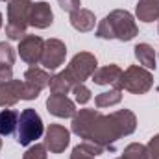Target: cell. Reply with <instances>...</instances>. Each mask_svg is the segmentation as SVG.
Listing matches in <instances>:
<instances>
[{"mask_svg":"<svg viewBox=\"0 0 159 159\" xmlns=\"http://www.w3.org/2000/svg\"><path fill=\"white\" fill-rule=\"evenodd\" d=\"M135 128H137V117L129 109H119V111L109 113V115L100 113L96 117V120L93 122V126H91V129L83 141L98 143L106 150L113 152L115 143L122 137L131 135L135 131Z\"/></svg>","mask_w":159,"mask_h":159,"instance_id":"obj_1","label":"cell"},{"mask_svg":"<svg viewBox=\"0 0 159 159\" xmlns=\"http://www.w3.org/2000/svg\"><path fill=\"white\" fill-rule=\"evenodd\" d=\"M137 34H139L137 22H135L133 15L126 9H113L96 26V37L98 39H117L126 43V41H131Z\"/></svg>","mask_w":159,"mask_h":159,"instance_id":"obj_2","label":"cell"},{"mask_svg":"<svg viewBox=\"0 0 159 159\" xmlns=\"http://www.w3.org/2000/svg\"><path fill=\"white\" fill-rule=\"evenodd\" d=\"M32 0H9L7 2V24H6V35L11 41H20L26 35V30L30 26V7Z\"/></svg>","mask_w":159,"mask_h":159,"instance_id":"obj_3","label":"cell"},{"mask_svg":"<svg viewBox=\"0 0 159 159\" xmlns=\"http://www.w3.org/2000/svg\"><path fill=\"white\" fill-rule=\"evenodd\" d=\"M43 133H44V126L39 113L32 107L22 109L17 124V143L20 146H30L43 137Z\"/></svg>","mask_w":159,"mask_h":159,"instance_id":"obj_4","label":"cell"},{"mask_svg":"<svg viewBox=\"0 0 159 159\" xmlns=\"http://www.w3.org/2000/svg\"><path fill=\"white\" fill-rule=\"evenodd\" d=\"M154 87V76L148 69L141 65L128 67L120 76V91H128L131 94H146Z\"/></svg>","mask_w":159,"mask_h":159,"instance_id":"obj_5","label":"cell"},{"mask_svg":"<svg viewBox=\"0 0 159 159\" xmlns=\"http://www.w3.org/2000/svg\"><path fill=\"white\" fill-rule=\"evenodd\" d=\"M96 69H98V61H96L94 54H91V52H78L67 67L69 74L76 80V83H83L85 80H89Z\"/></svg>","mask_w":159,"mask_h":159,"instance_id":"obj_6","label":"cell"},{"mask_svg":"<svg viewBox=\"0 0 159 159\" xmlns=\"http://www.w3.org/2000/svg\"><path fill=\"white\" fill-rule=\"evenodd\" d=\"M50 74L39 69V67H30L24 72V89H22V100H35L41 94L44 87L50 85Z\"/></svg>","mask_w":159,"mask_h":159,"instance_id":"obj_7","label":"cell"},{"mask_svg":"<svg viewBox=\"0 0 159 159\" xmlns=\"http://www.w3.org/2000/svg\"><path fill=\"white\" fill-rule=\"evenodd\" d=\"M67 57V46L61 39H48L44 41V48H43V56H41V63L44 67V70H56L65 63Z\"/></svg>","mask_w":159,"mask_h":159,"instance_id":"obj_8","label":"cell"},{"mask_svg":"<svg viewBox=\"0 0 159 159\" xmlns=\"http://www.w3.org/2000/svg\"><path fill=\"white\" fill-rule=\"evenodd\" d=\"M43 48H44V39L39 35H24L19 41V56L24 63L35 67L41 63V56H43Z\"/></svg>","mask_w":159,"mask_h":159,"instance_id":"obj_9","label":"cell"},{"mask_svg":"<svg viewBox=\"0 0 159 159\" xmlns=\"http://www.w3.org/2000/svg\"><path fill=\"white\" fill-rule=\"evenodd\" d=\"M70 143V131L61 124H50L44 131V146L52 154H61Z\"/></svg>","mask_w":159,"mask_h":159,"instance_id":"obj_10","label":"cell"},{"mask_svg":"<svg viewBox=\"0 0 159 159\" xmlns=\"http://www.w3.org/2000/svg\"><path fill=\"white\" fill-rule=\"evenodd\" d=\"M46 109L50 115L57 119H72L76 115V102L70 100L67 94H50L46 98Z\"/></svg>","mask_w":159,"mask_h":159,"instance_id":"obj_11","label":"cell"},{"mask_svg":"<svg viewBox=\"0 0 159 159\" xmlns=\"http://www.w3.org/2000/svg\"><path fill=\"white\" fill-rule=\"evenodd\" d=\"M28 22H30V26H34L37 30H44V28L52 26V22H54V11H52L50 4H46V2H35V4H32Z\"/></svg>","mask_w":159,"mask_h":159,"instance_id":"obj_12","label":"cell"},{"mask_svg":"<svg viewBox=\"0 0 159 159\" xmlns=\"http://www.w3.org/2000/svg\"><path fill=\"white\" fill-rule=\"evenodd\" d=\"M22 89L24 81L20 80H9L0 85V107H11L19 100H22Z\"/></svg>","mask_w":159,"mask_h":159,"instance_id":"obj_13","label":"cell"},{"mask_svg":"<svg viewBox=\"0 0 159 159\" xmlns=\"http://www.w3.org/2000/svg\"><path fill=\"white\" fill-rule=\"evenodd\" d=\"M98 115H100L98 109H80V111H76V115L72 117V124H70L72 133L78 135L80 139H85V135L89 133L93 122L96 120Z\"/></svg>","mask_w":159,"mask_h":159,"instance_id":"obj_14","label":"cell"},{"mask_svg":"<svg viewBox=\"0 0 159 159\" xmlns=\"http://www.w3.org/2000/svg\"><path fill=\"white\" fill-rule=\"evenodd\" d=\"M122 72L124 70L119 65H106V67L96 69L91 78L96 85H111L113 89L120 91V76H122Z\"/></svg>","mask_w":159,"mask_h":159,"instance_id":"obj_15","label":"cell"},{"mask_svg":"<svg viewBox=\"0 0 159 159\" xmlns=\"http://www.w3.org/2000/svg\"><path fill=\"white\" fill-rule=\"evenodd\" d=\"M76 85H78L76 80L72 78L69 74V70L65 69V70H61V72H57V74H54L50 78V85L48 87H50L52 94H69V93H72V89Z\"/></svg>","mask_w":159,"mask_h":159,"instance_id":"obj_16","label":"cell"},{"mask_svg":"<svg viewBox=\"0 0 159 159\" xmlns=\"http://www.w3.org/2000/svg\"><path fill=\"white\" fill-rule=\"evenodd\" d=\"M70 24H72V28H74L76 32L85 34V32H91V30L94 28L96 17H94V13H93L91 9L80 7L78 11L70 13Z\"/></svg>","mask_w":159,"mask_h":159,"instance_id":"obj_17","label":"cell"},{"mask_svg":"<svg viewBox=\"0 0 159 159\" xmlns=\"http://www.w3.org/2000/svg\"><path fill=\"white\" fill-rule=\"evenodd\" d=\"M135 15L143 22L159 20V0H139L135 6Z\"/></svg>","mask_w":159,"mask_h":159,"instance_id":"obj_18","label":"cell"},{"mask_svg":"<svg viewBox=\"0 0 159 159\" xmlns=\"http://www.w3.org/2000/svg\"><path fill=\"white\" fill-rule=\"evenodd\" d=\"M133 54H135V59L139 61L141 67H144V69H148V70H152V69L157 67L156 50H154L148 43H139V44H135Z\"/></svg>","mask_w":159,"mask_h":159,"instance_id":"obj_19","label":"cell"},{"mask_svg":"<svg viewBox=\"0 0 159 159\" xmlns=\"http://www.w3.org/2000/svg\"><path fill=\"white\" fill-rule=\"evenodd\" d=\"M19 115L20 113L17 109H2L0 111V135L2 137H9L17 131Z\"/></svg>","mask_w":159,"mask_h":159,"instance_id":"obj_20","label":"cell"},{"mask_svg":"<svg viewBox=\"0 0 159 159\" xmlns=\"http://www.w3.org/2000/svg\"><path fill=\"white\" fill-rule=\"evenodd\" d=\"M122 100V91L119 89H111V91H104L100 94L94 96V106L98 109H104V107H111V106H117Z\"/></svg>","mask_w":159,"mask_h":159,"instance_id":"obj_21","label":"cell"},{"mask_svg":"<svg viewBox=\"0 0 159 159\" xmlns=\"http://www.w3.org/2000/svg\"><path fill=\"white\" fill-rule=\"evenodd\" d=\"M122 159H148V152H146V146L141 144V143H131L124 148L122 152Z\"/></svg>","mask_w":159,"mask_h":159,"instance_id":"obj_22","label":"cell"},{"mask_svg":"<svg viewBox=\"0 0 159 159\" xmlns=\"http://www.w3.org/2000/svg\"><path fill=\"white\" fill-rule=\"evenodd\" d=\"M15 63V50L11 48L9 43H0V65L4 67H13Z\"/></svg>","mask_w":159,"mask_h":159,"instance_id":"obj_23","label":"cell"},{"mask_svg":"<svg viewBox=\"0 0 159 159\" xmlns=\"http://www.w3.org/2000/svg\"><path fill=\"white\" fill-rule=\"evenodd\" d=\"M22 159H48V148L44 146V143H43V144L35 143V144H32V146L24 152Z\"/></svg>","mask_w":159,"mask_h":159,"instance_id":"obj_24","label":"cell"},{"mask_svg":"<svg viewBox=\"0 0 159 159\" xmlns=\"http://www.w3.org/2000/svg\"><path fill=\"white\" fill-rule=\"evenodd\" d=\"M72 94H74V102L80 104V106H83V104H87V102L91 100V91H89V87H85L83 83H78V85L72 89Z\"/></svg>","mask_w":159,"mask_h":159,"instance_id":"obj_25","label":"cell"},{"mask_svg":"<svg viewBox=\"0 0 159 159\" xmlns=\"http://www.w3.org/2000/svg\"><path fill=\"white\" fill-rule=\"evenodd\" d=\"M80 146L87 152V154H91V156H100V154H104V152H107L102 144H98V143H93V141H81L80 143Z\"/></svg>","mask_w":159,"mask_h":159,"instance_id":"obj_26","label":"cell"},{"mask_svg":"<svg viewBox=\"0 0 159 159\" xmlns=\"http://www.w3.org/2000/svg\"><path fill=\"white\" fill-rule=\"evenodd\" d=\"M146 152H148V159H159V133L148 141Z\"/></svg>","mask_w":159,"mask_h":159,"instance_id":"obj_27","label":"cell"},{"mask_svg":"<svg viewBox=\"0 0 159 159\" xmlns=\"http://www.w3.org/2000/svg\"><path fill=\"white\" fill-rule=\"evenodd\" d=\"M57 4H59V7H61L63 11H67V13H74V11H78L80 9L81 0H57Z\"/></svg>","mask_w":159,"mask_h":159,"instance_id":"obj_28","label":"cell"},{"mask_svg":"<svg viewBox=\"0 0 159 159\" xmlns=\"http://www.w3.org/2000/svg\"><path fill=\"white\" fill-rule=\"evenodd\" d=\"M70 159H94V156H91V154H87L81 146H74L72 148V154H70Z\"/></svg>","mask_w":159,"mask_h":159,"instance_id":"obj_29","label":"cell"},{"mask_svg":"<svg viewBox=\"0 0 159 159\" xmlns=\"http://www.w3.org/2000/svg\"><path fill=\"white\" fill-rule=\"evenodd\" d=\"M9 80H13V67L0 65V85L6 83V81H9Z\"/></svg>","mask_w":159,"mask_h":159,"instance_id":"obj_30","label":"cell"},{"mask_svg":"<svg viewBox=\"0 0 159 159\" xmlns=\"http://www.w3.org/2000/svg\"><path fill=\"white\" fill-rule=\"evenodd\" d=\"M0 28H2V13H0Z\"/></svg>","mask_w":159,"mask_h":159,"instance_id":"obj_31","label":"cell"},{"mask_svg":"<svg viewBox=\"0 0 159 159\" xmlns=\"http://www.w3.org/2000/svg\"><path fill=\"white\" fill-rule=\"evenodd\" d=\"M0 150H2V139H0Z\"/></svg>","mask_w":159,"mask_h":159,"instance_id":"obj_32","label":"cell"},{"mask_svg":"<svg viewBox=\"0 0 159 159\" xmlns=\"http://www.w3.org/2000/svg\"><path fill=\"white\" fill-rule=\"evenodd\" d=\"M157 34H159V24H157Z\"/></svg>","mask_w":159,"mask_h":159,"instance_id":"obj_33","label":"cell"},{"mask_svg":"<svg viewBox=\"0 0 159 159\" xmlns=\"http://www.w3.org/2000/svg\"><path fill=\"white\" fill-rule=\"evenodd\" d=\"M2 2H9V0H2Z\"/></svg>","mask_w":159,"mask_h":159,"instance_id":"obj_34","label":"cell"},{"mask_svg":"<svg viewBox=\"0 0 159 159\" xmlns=\"http://www.w3.org/2000/svg\"><path fill=\"white\" fill-rule=\"evenodd\" d=\"M117 159H122V157H117Z\"/></svg>","mask_w":159,"mask_h":159,"instance_id":"obj_35","label":"cell"}]
</instances>
